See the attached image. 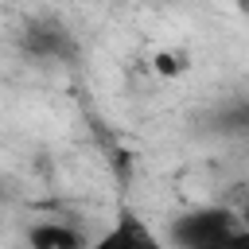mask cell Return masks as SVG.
<instances>
[{
	"label": "cell",
	"mask_w": 249,
	"mask_h": 249,
	"mask_svg": "<svg viewBox=\"0 0 249 249\" xmlns=\"http://www.w3.org/2000/svg\"><path fill=\"white\" fill-rule=\"evenodd\" d=\"M237 230H241V214L226 206H198L179 214L167 226V237L171 249H226Z\"/></svg>",
	"instance_id": "1"
},
{
	"label": "cell",
	"mask_w": 249,
	"mask_h": 249,
	"mask_svg": "<svg viewBox=\"0 0 249 249\" xmlns=\"http://www.w3.org/2000/svg\"><path fill=\"white\" fill-rule=\"evenodd\" d=\"M89 249H167V241L156 237L144 218H136L132 210H124V214L113 218L109 230H101L89 241Z\"/></svg>",
	"instance_id": "2"
},
{
	"label": "cell",
	"mask_w": 249,
	"mask_h": 249,
	"mask_svg": "<svg viewBox=\"0 0 249 249\" xmlns=\"http://www.w3.org/2000/svg\"><path fill=\"white\" fill-rule=\"evenodd\" d=\"M23 47L35 54V58H54V62H66L74 58V35L62 27V23H51V19H39L23 31Z\"/></svg>",
	"instance_id": "3"
},
{
	"label": "cell",
	"mask_w": 249,
	"mask_h": 249,
	"mask_svg": "<svg viewBox=\"0 0 249 249\" xmlns=\"http://www.w3.org/2000/svg\"><path fill=\"white\" fill-rule=\"evenodd\" d=\"M27 249H89V241L70 222H35L27 230Z\"/></svg>",
	"instance_id": "4"
},
{
	"label": "cell",
	"mask_w": 249,
	"mask_h": 249,
	"mask_svg": "<svg viewBox=\"0 0 249 249\" xmlns=\"http://www.w3.org/2000/svg\"><path fill=\"white\" fill-rule=\"evenodd\" d=\"M214 128L222 136H249V97H233L214 113Z\"/></svg>",
	"instance_id": "5"
},
{
	"label": "cell",
	"mask_w": 249,
	"mask_h": 249,
	"mask_svg": "<svg viewBox=\"0 0 249 249\" xmlns=\"http://www.w3.org/2000/svg\"><path fill=\"white\" fill-rule=\"evenodd\" d=\"M152 66H156V74H167V78H175V74H183V70L191 66V58H187L183 51H156Z\"/></svg>",
	"instance_id": "6"
},
{
	"label": "cell",
	"mask_w": 249,
	"mask_h": 249,
	"mask_svg": "<svg viewBox=\"0 0 249 249\" xmlns=\"http://www.w3.org/2000/svg\"><path fill=\"white\" fill-rule=\"evenodd\" d=\"M241 222L249 226V198H245V206H241Z\"/></svg>",
	"instance_id": "7"
}]
</instances>
